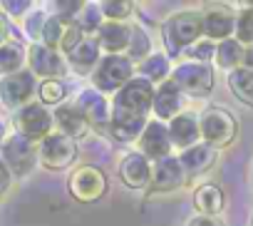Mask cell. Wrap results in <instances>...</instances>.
Returning a JSON list of instances; mask_svg holds the SVG:
<instances>
[{"label":"cell","instance_id":"obj_22","mask_svg":"<svg viewBox=\"0 0 253 226\" xmlns=\"http://www.w3.org/2000/svg\"><path fill=\"white\" fill-rule=\"evenodd\" d=\"M132 40V28L124 23H112L107 20L99 30H97V43L102 50H107L109 55H122V50L129 47Z\"/></svg>","mask_w":253,"mask_h":226},{"label":"cell","instance_id":"obj_5","mask_svg":"<svg viewBox=\"0 0 253 226\" xmlns=\"http://www.w3.org/2000/svg\"><path fill=\"white\" fill-rule=\"evenodd\" d=\"M13 122H15L18 135H23L25 139L38 142V144L55 132V130H52L55 117H52V112H50L42 102H30V104H25L23 109H18Z\"/></svg>","mask_w":253,"mask_h":226},{"label":"cell","instance_id":"obj_9","mask_svg":"<svg viewBox=\"0 0 253 226\" xmlns=\"http://www.w3.org/2000/svg\"><path fill=\"white\" fill-rule=\"evenodd\" d=\"M38 80L30 70H20L15 75H8L0 80V102L8 109H23L33 102V94H38Z\"/></svg>","mask_w":253,"mask_h":226},{"label":"cell","instance_id":"obj_13","mask_svg":"<svg viewBox=\"0 0 253 226\" xmlns=\"http://www.w3.org/2000/svg\"><path fill=\"white\" fill-rule=\"evenodd\" d=\"M184 184H186V169L181 167V162L176 157H167L162 162H154L149 194H169V191L181 189Z\"/></svg>","mask_w":253,"mask_h":226},{"label":"cell","instance_id":"obj_31","mask_svg":"<svg viewBox=\"0 0 253 226\" xmlns=\"http://www.w3.org/2000/svg\"><path fill=\"white\" fill-rule=\"evenodd\" d=\"M62 35H65V23H62L57 15H47L45 28H42V38H40V43H42V45H47V47L60 50Z\"/></svg>","mask_w":253,"mask_h":226},{"label":"cell","instance_id":"obj_19","mask_svg":"<svg viewBox=\"0 0 253 226\" xmlns=\"http://www.w3.org/2000/svg\"><path fill=\"white\" fill-rule=\"evenodd\" d=\"M147 117L139 115H129V112H114L112 109V122H109V132L117 142H134L144 135L147 130Z\"/></svg>","mask_w":253,"mask_h":226},{"label":"cell","instance_id":"obj_42","mask_svg":"<svg viewBox=\"0 0 253 226\" xmlns=\"http://www.w3.org/2000/svg\"><path fill=\"white\" fill-rule=\"evenodd\" d=\"M243 67L246 70H253V45H248L246 52H243Z\"/></svg>","mask_w":253,"mask_h":226},{"label":"cell","instance_id":"obj_26","mask_svg":"<svg viewBox=\"0 0 253 226\" xmlns=\"http://www.w3.org/2000/svg\"><path fill=\"white\" fill-rule=\"evenodd\" d=\"M243 52H246V47L236 38H228V40L216 45V65L221 70L233 72V70H238L243 65Z\"/></svg>","mask_w":253,"mask_h":226},{"label":"cell","instance_id":"obj_20","mask_svg":"<svg viewBox=\"0 0 253 226\" xmlns=\"http://www.w3.org/2000/svg\"><path fill=\"white\" fill-rule=\"evenodd\" d=\"M169 137H171V144L176 149H189L194 144H199L201 139V127H199V120L194 115H186L181 112L179 117H174L169 122Z\"/></svg>","mask_w":253,"mask_h":226},{"label":"cell","instance_id":"obj_40","mask_svg":"<svg viewBox=\"0 0 253 226\" xmlns=\"http://www.w3.org/2000/svg\"><path fill=\"white\" fill-rule=\"evenodd\" d=\"M186 226H223V221L218 219V216H194V219H189V224Z\"/></svg>","mask_w":253,"mask_h":226},{"label":"cell","instance_id":"obj_16","mask_svg":"<svg viewBox=\"0 0 253 226\" xmlns=\"http://www.w3.org/2000/svg\"><path fill=\"white\" fill-rule=\"evenodd\" d=\"M75 107L84 115L89 127H109V122H112V109H109L104 94L97 90H82L75 99Z\"/></svg>","mask_w":253,"mask_h":226},{"label":"cell","instance_id":"obj_7","mask_svg":"<svg viewBox=\"0 0 253 226\" xmlns=\"http://www.w3.org/2000/svg\"><path fill=\"white\" fill-rule=\"evenodd\" d=\"M75 159H77V142L62 132H52L38 144V162L45 169L60 172V169L72 167Z\"/></svg>","mask_w":253,"mask_h":226},{"label":"cell","instance_id":"obj_15","mask_svg":"<svg viewBox=\"0 0 253 226\" xmlns=\"http://www.w3.org/2000/svg\"><path fill=\"white\" fill-rule=\"evenodd\" d=\"M171 137H169V125L159 122V120H152L144 130V135L139 137V149L147 159H154V162H162L167 157H171Z\"/></svg>","mask_w":253,"mask_h":226},{"label":"cell","instance_id":"obj_18","mask_svg":"<svg viewBox=\"0 0 253 226\" xmlns=\"http://www.w3.org/2000/svg\"><path fill=\"white\" fill-rule=\"evenodd\" d=\"M52 117H55V125H57V132L67 135L70 139H82L87 132H89V122L84 120V115L75 107V102H65L60 104L55 112H52Z\"/></svg>","mask_w":253,"mask_h":226},{"label":"cell","instance_id":"obj_28","mask_svg":"<svg viewBox=\"0 0 253 226\" xmlns=\"http://www.w3.org/2000/svg\"><path fill=\"white\" fill-rule=\"evenodd\" d=\"M139 72H142V77L144 80H149V82H167V77H169V72H171V67H169V57L167 55H162V52H152L142 65H139Z\"/></svg>","mask_w":253,"mask_h":226},{"label":"cell","instance_id":"obj_4","mask_svg":"<svg viewBox=\"0 0 253 226\" xmlns=\"http://www.w3.org/2000/svg\"><path fill=\"white\" fill-rule=\"evenodd\" d=\"M154 92H157L154 85L139 75V77H134L132 82H126V85L114 94L112 109H114V112H129V115L147 117L149 112H152V107H154Z\"/></svg>","mask_w":253,"mask_h":226},{"label":"cell","instance_id":"obj_25","mask_svg":"<svg viewBox=\"0 0 253 226\" xmlns=\"http://www.w3.org/2000/svg\"><path fill=\"white\" fill-rule=\"evenodd\" d=\"M28 62V50L20 40H8L0 45V75L8 77L23 70V65Z\"/></svg>","mask_w":253,"mask_h":226},{"label":"cell","instance_id":"obj_30","mask_svg":"<svg viewBox=\"0 0 253 226\" xmlns=\"http://www.w3.org/2000/svg\"><path fill=\"white\" fill-rule=\"evenodd\" d=\"M126 50H129V60L139 62V65L152 55V40L142 25H132V40H129V47Z\"/></svg>","mask_w":253,"mask_h":226},{"label":"cell","instance_id":"obj_37","mask_svg":"<svg viewBox=\"0 0 253 226\" xmlns=\"http://www.w3.org/2000/svg\"><path fill=\"white\" fill-rule=\"evenodd\" d=\"M45 20H47V13H42V10H33V13L25 18V33H28V38H33L35 43H40V38H42V28H45Z\"/></svg>","mask_w":253,"mask_h":226},{"label":"cell","instance_id":"obj_6","mask_svg":"<svg viewBox=\"0 0 253 226\" xmlns=\"http://www.w3.org/2000/svg\"><path fill=\"white\" fill-rule=\"evenodd\" d=\"M67 189L70 196L80 204H92L97 199L104 196L107 191V177L102 169L92 167V164H82L77 169H72L70 179H67Z\"/></svg>","mask_w":253,"mask_h":226},{"label":"cell","instance_id":"obj_1","mask_svg":"<svg viewBox=\"0 0 253 226\" xmlns=\"http://www.w3.org/2000/svg\"><path fill=\"white\" fill-rule=\"evenodd\" d=\"M201 35H204V18L199 10L176 13L162 25V38L169 57H176L184 50H189L194 43H199Z\"/></svg>","mask_w":253,"mask_h":226},{"label":"cell","instance_id":"obj_36","mask_svg":"<svg viewBox=\"0 0 253 226\" xmlns=\"http://www.w3.org/2000/svg\"><path fill=\"white\" fill-rule=\"evenodd\" d=\"M87 35H84V30L77 25V23H70V25H65V35H62V43H60V50L65 52V57L84 40Z\"/></svg>","mask_w":253,"mask_h":226},{"label":"cell","instance_id":"obj_44","mask_svg":"<svg viewBox=\"0 0 253 226\" xmlns=\"http://www.w3.org/2000/svg\"><path fill=\"white\" fill-rule=\"evenodd\" d=\"M251 226H253V216H251Z\"/></svg>","mask_w":253,"mask_h":226},{"label":"cell","instance_id":"obj_21","mask_svg":"<svg viewBox=\"0 0 253 226\" xmlns=\"http://www.w3.org/2000/svg\"><path fill=\"white\" fill-rule=\"evenodd\" d=\"M216 159H218V149L206 142H199L179 154V162L186 169V174H204L216 164Z\"/></svg>","mask_w":253,"mask_h":226},{"label":"cell","instance_id":"obj_34","mask_svg":"<svg viewBox=\"0 0 253 226\" xmlns=\"http://www.w3.org/2000/svg\"><path fill=\"white\" fill-rule=\"evenodd\" d=\"M216 45L218 43H211V40H199V43H194L189 50H186V55H189V62H211V60H216Z\"/></svg>","mask_w":253,"mask_h":226},{"label":"cell","instance_id":"obj_3","mask_svg":"<svg viewBox=\"0 0 253 226\" xmlns=\"http://www.w3.org/2000/svg\"><path fill=\"white\" fill-rule=\"evenodd\" d=\"M199 127H201V139L216 149L221 147H228L233 139H236V132H238V122L236 117L231 115L228 109L223 107H209L201 112L199 117Z\"/></svg>","mask_w":253,"mask_h":226},{"label":"cell","instance_id":"obj_35","mask_svg":"<svg viewBox=\"0 0 253 226\" xmlns=\"http://www.w3.org/2000/svg\"><path fill=\"white\" fill-rule=\"evenodd\" d=\"M99 8H102V13L107 15V20H112V23H124V18H129L132 15V3H117V0H107V3H99Z\"/></svg>","mask_w":253,"mask_h":226},{"label":"cell","instance_id":"obj_38","mask_svg":"<svg viewBox=\"0 0 253 226\" xmlns=\"http://www.w3.org/2000/svg\"><path fill=\"white\" fill-rule=\"evenodd\" d=\"M10 184H13V172H10V167L5 164L3 154H0V199H3V196L8 194Z\"/></svg>","mask_w":253,"mask_h":226},{"label":"cell","instance_id":"obj_33","mask_svg":"<svg viewBox=\"0 0 253 226\" xmlns=\"http://www.w3.org/2000/svg\"><path fill=\"white\" fill-rule=\"evenodd\" d=\"M236 40L246 47V45H253V3H248V10H241L238 13V20H236Z\"/></svg>","mask_w":253,"mask_h":226},{"label":"cell","instance_id":"obj_8","mask_svg":"<svg viewBox=\"0 0 253 226\" xmlns=\"http://www.w3.org/2000/svg\"><path fill=\"white\" fill-rule=\"evenodd\" d=\"M171 80L176 82V87L191 97H206L213 90L216 75L213 67L206 62H184L171 72Z\"/></svg>","mask_w":253,"mask_h":226},{"label":"cell","instance_id":"obj_10","mask_svg":"<svg viewBox=\"0 0 253 226\" xmlns=\"http://www.w3.org/2000/svg\"><path fill=\"white\" fill-rule=\"evenodd\" d=\"M0 154H3L5 164L10 167L13 177H25L33 172L35 162H38V147L35 142L25 139L23 135H8V139L0 147Z\"/></svg>","mask_w":253,"mask_h":226},{"label":"cell","instance_id":"obj_14","mask_svg":"<svg viewBox=\"0 0 253 226\" xmlns=\"http://www.w3.org/2000/svg\"><path fill=\"white\" fill-rule=\"evenodd\" d=\"M152 172H154V164L142 152H132L119 162V179L129 189H149Z\"/></svg>","mask_w":253,"mask_h":226},{"label":"cell","instance_id":"obj_29","mask_svg":"<svg viewBox=\"0 0 253 226\" xmlns=\"http://www.w3.org/2000/svg\"><path fill=\"white\" fill-rule=\"evenodd\" d=\"M38 97L45 107H60L67 97V85L62 80H42L38 87Z\"/></svg>","mask_w":253,"mask_h":226},{"label":"cell","instance_id":"obj_12","mask_svg":"<svg viewBox=\"0 0 253 226\" xmlns=\"http://www.w3.org/2000/svg\"><path fill=\"white\" fill-rule=\"evenodd\" d=\"M201 18H204V35H206V40H211V43H223V40H228L233 33H236V20H238V15L228 8V5H206V10L201 13Z\"/></svg>","mask_w":253,"mask_h":226},{"label":"cell","instance_id":"obj_43","mask_svg":"<svg viewBox=\"0 0 253 226\" xmlns=\"http://www.w3.org/2000/svg\"><path fill=\"white\" fill-rule=\"evenodd\" d=\"M5 139H8V127H5V120L0 117V147H3Z\"/></svg>","mask_w":253,"mask_h":226},{"label":"cell","instance_id":"obj_17","mask_svg":"<svg viewBox=\"0 0 253 226\" xmlns=\"http://www.w3.org/2000/svg\"><path fill=\"white\" fill-rule=\"evenodd\" d=\"M152 112L157 115L159 122H164V120L171 122L174 117L181 115V90L176 87L174 80H167V82H162V85L157 87Z\"/></svg>","mask_w":253,"mask_h":226},{"label":"cell","instance_id":"obj_23","mask_svg":"<svg viewBox=\"0 0 253 226\" xmlns=\"http://www.w3.org/2000/svg\"><path fill=\"white\" fill-rule=\"evenodd\" d=\"M99 52H102V47H99L97 38H84V40L67 55V67H72L77 75H87V72L97 70V65H99V60H102Z\"/></svg>","mask_w":253,"mask_h":226},{"label":"cell","instance_id":"obj_41","mask_svg":"<svg viewBox=\"0 0 253 226\" xmlns=\"http://www.w3.org/2000/svg\"><path fill=\"white\" fill-rule=\"evenodd\" d=\"M10 40V25H8V18L0 13V45Z\"/></svg>","mask_w":253,"mask_h":226},{"label":"cell","instance_id":"obj_27","mask_svg":"<svg viewBox=\"0 0 253 226\" xmlns=\"http://www.w3.org/2000/svg\"><path fill=\"white\" fill-rule=\"evenodd\" d=\"M228 90L236 99H241L243 104L253 107V70L238 67L233 72H228Z\"/></svg>","mask_w":253,"mask_h":226},{"label":"cell","instance_id":"obj_2","mask_svg":"<svg viewBox=\"0 0 253 226\" xmlns=\"http://www.w3.org/2000/svg\"><path fill=\"white\" fill-rule=\"evenodd\" d=\"M134 80V62L129 55H104L92 72V85L102 94L119 92L126 82Z\"/></svg>","mask_w":253,"mask_h":226},{"label":"cell","instance_id":"obj_32","mask_svg":"<svg viewBox=\"0 0 253 226\" xmlns=\"http://www.w3.org/2000/svg\"><path fill=\"white\" fill-rule=\"evenodd\" d=\"M102 8L99 5H94V3H89V5H84L82 8V13H80V18H77V25L84 30V35H89V33H97L104 23H102Z\"/></svg>","mask_w":253,"mask_h":226},{"label":"cell","instance_id":"obj_39","mask_svg":"<svg viewBox=\"0 0 253 226\" xmlns=\"http://www.w3.org/2000/svg\"><path fill=\"white\" fill-rule=\"evenodd\" d=\"M3 8H5V13H10V15H23L25 10H30V3H28V0H5Z\"/></svg>","mask_w":253,"mask_h":226},{"label":"cell","instance_id":"obj_11","mask_svg":"<svg viewBox=\"0 0 253 226\" xmlns=\"http://www.w3.org/2000/svg\"><path fill=\"white\" fill-rule=\"evenodd\" d=\"M28 65L30 72L42 80H60L67 72V57L60 50L47 47L42 43H33L28 47Z\"/></svg>","mask_w":253,"mask_h":226},{"label":"cell","instance_id":"obj_24","mask_svg":"<svg viewBox=\"0 0 253 226\" xmlns=\"http://www.w3.org/2000/svg\"><path fill=\"white\" fill-rule=\"evenodd\" d=\"M194 206L201 216H218L226 206V194L218 184H201L194 191Z\"/></svg>","mask_w":253,"mask_h":226}]
</instances>
